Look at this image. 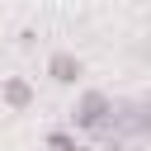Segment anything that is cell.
Listing matches in <instances>:
<instances>
[{
    "label": "cell",
    "mask_w": 151,
    "mask_h": 151,
    "mask_svg": "<svg viewBox=\"0 0 151 151\" xmlns=\"http://www.w3.org/2000/svg\"><path fill=\"white\" fill-rule=\"evenodd\" d=\"M113 118H118V104H113L109 90H80V94H76L71 127H80V132H104V127H113Z\"/></svg>",
    "instance_id": "1"
},
{
    "label": "cell",
    "mask_w": 151,
    "mask_h": 151,
    "mask_svg": "<svg viewBox=\"0 0 151 151\" xmlns=\"http://www.w3.org/2000/svg\"><path fill=\"white\" fill-rule=\"evenodd\" d=\"M42 146H47V151H85L80 137H76V127H52V132L42 137Z\"/></svg>",
    "instance_id": "4"
},
{
    "label": "cell",
    "mask_w": 151,
    "mask_h": 151,
    "mask_svg": "<svg viewBox=\"0 0 151 151\" xmlns=\"http://www.w3.org/2000/svg\"><path fill=\"white\" fill-rule=\"evenodd\" d=\"M47 76H52L57 85H76V80L85 76V61H80L76 52L57 47V52H47Z\"/></svg>",
    "instance_id": "2"
},
{
    "label": "cell",
    "mask_w": 151,
    "mask_h": 151,
    "mask_svg": "<svg viewBox=\"0 0 151 151\" xmlns=\"http://www.w3.org/2000/svg\"><path fill=\"white\" fill-rule=\"evenodd\" d=\"M0 104H9V109H28V104H33V85H28L24 76L0 80Z\"/></svg>",
    "instance_id": "3"
}]
</instances>
